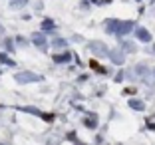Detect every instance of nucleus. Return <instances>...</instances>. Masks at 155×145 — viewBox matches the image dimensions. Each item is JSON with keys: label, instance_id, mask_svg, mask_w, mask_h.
<instances>
[{"label": "nucleus", "instance_id": "nucleus-1", "mask_svg": "<svg viewBox=\"0 0 155 145\" xmlns=\"http://www.w3.org/2000/svg\"><path fill=\"white\" fill-rule=\"evenodd\" d=\"M14 77H16L18 84H30V82H40L42 80V76H38V74H34V72H20Z\"/></svg>", "mask_w": 155, "mask_h": 145}, {"label": "nucleus", "instance_id": "nucleus-2", "mask_svg": "<svg viewBox=\"0 0 155 145\" xmlns=\"http://www.w3.org/2000/svg\"><path fill=\"white\" fill-rule=\"evenodd\" d=\"M94 54L97 56H105L107 54V48H105V44H101V42H90V46H87Z\"/></svg>", "mask_w": 155, "mask_h": 145}, {"label": "nucleus", "instance_id": "nucleus-3", "mask_svg": "<svg viewBox=\"0 0 155 145\" xmlns=\"http://www.w3.org/2000/svg\"><path fill=\"white\" fill-rule=\"evenodd\" d=\"M107 56H110V60L114 64H123V54L119 50H110V52H107Z\"/></svg>", "mask_w": 155, "mask_h": 145}, {"label": "nucleus", "instance_id": "nucleus-4", "mask_svg": "<svg viewBox=\"0 0 155 145\" xmlns=\"http://www.w3.org/2000/svg\"><path fill=\"white\" fill-rule=\"evenodd\" d=\"M131 28H133V22H121V24H117V34H127V32H131Z\"/></svg>", "mask_w": 155, "mask_h": 145}, {"label": "nucleus", "instance_id": "nucleus-5", "mask_svg": "<svg viewBox=\"0 0 155 145\" xmlns=\"http://www.w3.org/2000/svg\"><path fill=\"white\" fill-rule=\"evenodd\" d=\"M135 36L139 38V40H143V42H149V40H151L149 32H147V30H143V28H139V30H135Z\"/></svg>", "mask_w": 155, "mask_h": 145}, {"label": "nucleus", "instance_id": "nucleus-6", "mask_svg": "<svg viewBox=\"0 0 155 145\" xmlns=\"http://www.w3.org/2000/svg\"><path fill=\"white\" fill-rule=\"evenodd\" d=\"M32 40H34V44H36L38 48H42V50L46 48V40H44V36H42V34H34Z\"/></svg>", "mask_w": 155, "mask_h": 145}, {"label": "nucleus", "instance_id": "nucleus-7", "mask_svg": "<svg viewBox=\"0 0 155 145\" xmlns=\"http://www.w3.org/2000/svg\"><path fill=\"white\" fill-rule=\"evenodd\" d=\"M70 58H72L70 54H60V56H54V62H58V64H66Z\"/></svg>", "mask_w": 155, "mask_h": 145}, {"label": "nucleus", "instance_id": "nucleus-8", "mask_svg": "<svg viewBox=\"0 0 155 145\" xmlns=\"http://www.w3.org/2000/svg\"><path fill=\"white\" fill-rule=\"evenodd\" d=\"M129 105H131L133 109H143V104L139 100H131V101H129Z\"/></svg>", "mask_w": 155, "mask_h": 145}, {"label": "nucleus", "instance_id": "nucleus-9", "mask_svg": "<svg viewBox=\"0 0 155 145\" xmlns=\"http://www.w3.org/2000/svg\"><path fill=\"white\" fill-rule=\"evenodd\" d=\"M54 46H56V48H64L66 42H64V40H54Z\"/></svg>", "mask_w": 155, "mask_h": 145}, {"label": "nucleus", "instance_id": "nucleus-10", "mask_svg": "<svg viewBox=\"0 0 155 145\" xmlns=\"http://www.w3.org/2000/svg\"><path fill=\"white\" fill-rule=\"evenodd\" d=\"M48 28H54V24H52V20H46V22H44V30H48Z\"/></svg>", "mask_w": 155, "mask_h": 145}, {"label": "nucleus", "instance_id": "nucleus-11", "mask_svg": "<svg viewBox=\"0 0 155 145\" xmlns=\"http://www.w3.org/2000/svg\"><path fill=\"white\" fill-rule=\"evenodd\" d=\"M22 4H26V0H14L12 2V6H22Z\"/></svg>", "mask_w": 155, "mask_h": 145}, {"label": "nucleus", "instance_id": "nucleus-12", "mask_svg": "<svg viewBox=\"0 0 155 145\" xmlns=\"http://www.w3.org/2000/svg\"><path fill=\"white\" fill-rule=\"evenodd\" d=\"M123 46H125V50H129V52L133 50V44H131V42H125V44H123Z\"/></svg>", "mask_w": 155, "mask_h": 145}]
</instances>
